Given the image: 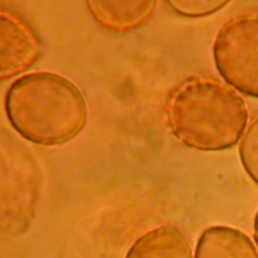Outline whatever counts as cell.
<instances>
[{"label":"cell","mask_w":258,"mask_h":258,"mask_svg":"<svg viewBox=\"0 0 258 258\" xmlns=\"http://www.w3.org/2000/svg\"><path fill=\"white\" fill-rule=\"evenodd\" d=\"M11 126L25 139L39 145H59L83 129L87 106L78 87L67 78L48 72L25 75L5 96Z\"/></svg>","instance_id":"obj_1"},{"label":"cell","mask_w":258,"mask_h":258,"mask_svg":"<svg viewBox=\"0 0 258 258\" xmlns=\"http://www.w3.org/2000/svg\"><path fill=\"white\" fill-rule=\"evenodd\" d=\"M247 119V108L236 91L205 78H191L178 86L167 109L172 134L200 151H220L236 145Z\"/></svg>","instance_id":"obj_2"},{"label":"cell","mask_w":258,"mask_h":258,"mask_svg":"<svg viewBox=\"0 0 258 258\" xmlns=\"http://www.w3.org/2000/svg\"><path fill=\"white\" fill-rule=\"evenodd\" d=\"M213 56L220 76L229 85L258 98V14L228 20L217 33Z\"/></svg>","instance_id":"obj_3"},{"label":"cell","mask_w":258,"mask_h":258,"mask_svg":"<svg viewBox=\"0 0 258 258\" xmlns=\"http://www.w3.org/2000/svg\"><path fill=\"white\" fill-rule=\"evenodd\" d=\"M42 45L30 25L15 13L0 8V81L30 68Z\"/></svg>","instance_id":"obj_4"},{"label":"cell","mask_w":258,"mask_h":258,"mask_svg":"<svg viewBox=\"0 0 258 258\" xmlns=\"http://www.w3.org/2000/svg\"><path fill=\"white\" fill-rule=\"evenodd\" d=\"M157 0H86L94 19L113 31H128L143 24Z\"/></svg>","instance_id":"obj_5"},{"label":"cell","mask_w":258,"mask_h":258,"mask_svg":"<svg viewBox=\"0 0 258 258\" xmlns=\"http://www.w3.org/2000/svg\"><path fill=\"white\" fill-rule=\"evenodd\" d=\"M195 258H258V252L244 232L220 225L209 227L202 233Z\"/></svg>","instance_id":"obj_6"},{"label":"cell","mask_w":258,"mask_h":258,"mask_svg":"<svg viewBox=\"0 0 258 258\" xmlns=\"http://www.w3.org/2000/svg\"><path fill=\"white\" fill-rule=\"evenodd\" d=\"M125 258H192V252L177 228L161 226L137 239Z\"/></svg>","instance_id":"obj_7"},{"label":"cell","mask_w":258,"mask_h":258,"mask_svg":"<svg viewBox=\"0 0 258 258\" xmlns=\"http://www.w3.org/2000/svg\"><path fill=\"white\" fill-rule=\"evenodd\" d=\"M239 157L246 173L258 184V117L248 126L240 142Z\"/></svg>","instance_id":"obj_8"},{"label":"cell","mask_w":258,"mask_h":258,"mask_svg":"<svg viewBox=\"0 0 258 258\" xmlns=\"http://www.w3.org/2000/svg\"><path fill=\"white\" fill-rule=\"evenodd\" d=\"M231 0H166L170 8L185 17H204L222 9Z\"/></svg>","instance_id":"obj_9"},{"label":"cell","mask_w":258,"mask_h":258,"mask_svg":"<svg viewBox=\"0 0 258 258\" xmlns=\"http://www.w3.org/2000/svg\"><path fill=\"white\" fill-rule=\"evenodd\" d=\"M253 229H254V239H255V242L258 246V211H257V213L255 215V218H254Z\"/></svg>","instance_id":"obj_10"}]
</instances>
